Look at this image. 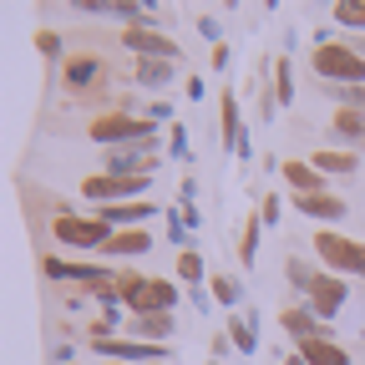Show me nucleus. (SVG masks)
I'll list each match as a JSON object with an SVG mask.
<instances>
[{"instance_id": "nucleus-1", "label": "nucleus", "mask_w": 365, "mask_h": 365, "mask_svg": "<svg viewBox=\"0 0 365 365\" xmlns=\"http://www.w3.org/2000/svg\"><path fill=\"white\" fill-rule=\"evenodd\" d=\"M309 249H314V259L325 264L330 274H350V279H365V244L360 239H350V234H340V228H319V234H309Z\"/></svg>"}, {"instance_id": "nucleus-2", "label": "nucleus", "mask_w": 365, "mask_h": 365, "mask_svg": "<svg viewBox=\"0 0 365 365\" xmlns=\"http://www.w3.org/2000/svg\"><path fill=\"white\" fill-rule=\"evenodd\" d=\"M309 66H314V76H325L330 86H365V56L350 51L345 41H314Z\"/></svg>"}, {"instance_id": "nucleus-3", "label": "nucleus", "mask_w": 365, "mask_h": 365, "mask_svg": "<svg viewBox=\"0 0 365 365\" xmlns=\"http://www.w3.org/2000/svg\"><path fill=\"white\" fill-rule=\"evenodd\" d=\"M51 239H56L61 249H71V254H91V249L102 254V249L112 244V228H107L97 213L86 218V213H71V208H61V213L51 218Z\"/></svg>"}, {"instance_id": "nucleus-4", "label": "nucleus", "mask_w": 365, "mask_h": 365, "mask_svg": "<svg viewBox=\"0 0 365 365\" xmlns=\"http://www.w3.org/2000/svg\"><path fill=\"white\" fill-rule=\"evenodd\" d=\"M153 132H158L153 117H132V112H102L86 122V137L102 148H132V143L143 148V143H153Z\"/></svg>"}, {"instance_id": "nucleus-5", "label": "nucleus", "mask_w": 365, "mask_h": 365, "mask_svg": "<svg viewBox=\"0 0 365 365\" xmlns=\"http://www.w3.org/2000/svg\"><path fill=\"white\" fill-rule=\"evenodd\" d=\"M127 51H132V61H178L182 51H178V41L168 36V31H158V26H122V36H117Z\"/></svg>"}, {"instance_id": "nucleus-6", "label": "nucleus", "mask_w": 365, "mask_h": 365, "mask_svg": "<svg viewBox=\"0 0 365 365\" xmlns=\"http://www.w3.org/2000/svg\"><path fill=\"white\" fill-rule=\"evenodd\" d=\"M148 182L153 178H117V173H91L86 182H81V198H97L102 208H112V203H132L137 193H148ZM143 203V198H137Z\"/></svg>"}, {"instance_id": "nucleus-7", "label": "nucleus", "mask_w": 365, "mask_h": 365, "mask_svg": "<svg viewBox=\"0 0 365 365\" xmlns=\"http://www.w3.org/2000/svg\"><path fill=\"white\" fill-rule=\"evenodd\" d=\"M107 76H112V66H107L97 51H81V56H71V61L61 66V81H66L71 97H97V91L107 86Z\"/></svg>"}, {"instance_id": "nucleus-8", "label": "nucleus", "mask_w": 365, "mask_h": 365, "mask_svg": "<svg viewBox=\"0 0 365 365\" xmlns=\"http://www.w3.org/2000/svg\"><path fill=\"white\" fill-rule=\"evenodd\" d=\"M304 299H309V309H314L319 319H335V314L345 309L350 289H345V279H340V274H330V269H314V279H309Z\"/></svg>"}, {"instance_id": "nucleus-9", "label": "nucleus", "mask_w": 365, "mask_h": 365, "mask_svg": "<svg viewBox=\"0 0 365 365\" xmlns=\"http://www.w3.org/2000/svg\"><path fill=\"white\" fill-rule=\"evenodd\" d=\"M127 309L132 314H173L178 309V284L163 279V274H148V284L127 299Z\"/></svg>"}, {"instance_id": "nucleus-10", "label": "nucleus", "mask_w": 365, "mask_h": 365, "mask_svg": "<svg viewBox=\"0 0 365 365\" xmlns=\"http://www.w3.org/2000/svg\"><path fill=\"white\" fill-rule=\"evenodd\" d=\"M330 137H335L340 148H350V153H365V117L350 112V107H335V117H330Z\"/></svg>"}, {"instance_id": "nucleus-11", "label": "nucleus", "mask_w": 365, "mask_h": 365, "mask_svg": "<svg viewBox=\"0 0 365 365\" xmlns=\"http://www.w3.org/2000/svg\"><path fill=\"white\" fill-rule=\"evenodd\" d=\"M158 208L153 203H112V208H97V218L112 228V234H122V228H143Z\"/></svg>"}, {"instance_id": "nucleus-12", "label": "nucleus", "mask_w": 365, "mask_h": 365, "mask_svg": "<svg viewBox=\"0 0 365 365\" xmlns=\"http://www.w3.org/2000/svg\"><path fill=\"white\" fill-rule=\"evenodd\" d=\"M299 360L304 365H350V350L330 335H314V340H299Z\"/></svg>"}, {"instance_id": "nucleus-13", "label": "nucleus", "mask_w": 365, "mask_h": 365, "mask_svg": "<svg viewBox=\"0 0 365 365\" xmlns=\"http://www.w3.org/2000/svg\"><path fill=\"white\" fill-rule=\"evenodd\" d=\"M127 330H132V340H143V345H168L173 340V314H132Z\"/></svg>"}, {"instance_id": "nucleus-14", "label": "nucleus", "mask_w": 365, "mask_h": 365, "mask_svg": "<svg viewBox=\"0 0 365 365\" xmlns=\"http://www.w3.org/2000/svg\"><path fill=\"white\" fill-rule=\"evenodd\" d=\"M294 208L309 213V218H325V223H340L345 218V198H330V193H294Z\"/></svg>"}, {"instance_id": "nucleus-15", "label": "nucleus", "mask_w": 365, "mask_h": 365, "mask_svg": "<svg viewBox=\"0 0 365 365\" xmlns=\"http://www.w3.org/2000/svg\"><path fill=\"white\" fill-rule=\"evenodd\" d=\"M153 249V234L148 228H122V234H112V244L102 249L107 259H137V254H148Z\"/></svg>"}, {"instance_id": "nucleus-16", "label": "nucleus", "mask_w": 365, "mask_h": 365, "mask_svg": "<svg viewBox=\"0 0 365 365\" xmlns=\"http://www.w3.org/2000/svg\"><path fill=\"white\" fill-rule=\"evenodd\" d=\"M279 325H284L294 340H314V335H325V325H319V314H314L309 304H289V309L279 314Z\"/></svg>"}, {"instance_id": "nucleus-17", "label": "nucleus", "mask_w": 365, "mask_h": 365, "mask_svg": "<svg viewBox=\"0 0 365 365\" xmlns=\"http://www.w3.org/2000/svg\"><path fill=\"white\" fill-rule=\"evenodd\" d=\"M309 163L325 173V178H335V173L345 178V173H355V168H360V158H355L350 148H319V153H309Z\"/></svg>"}, {"instance_id": "nucleus-18", "label": "nucleus", "mask_w": 365, "mask_h": 365, "mask_svg": "<svg viewBox=\"0 0 365 365\" xmlns=\"http://www.w3.org/2000/svg\"><path fill=\"white\" fill-rule=\"evenodd\" d=\"M284 178H289V188H294V193H325V173H319L314 163H304V158L284 163Z\"/></svg>"}, {"instance_id": "nucleus-19", "label": "nucleus", "mask_w": 365, "mask_h": 365, "mask_svg": "<svg viewBox=\"0 0 365 365\" xmlns=\"http://www.w3.org/2000/svg\"><path fill=\"white\" fill-rule=\"evenodd\" d=\"M218 122H223V148H239L244 117H239V97H234V91H223V97H218Z\"/></svg>"}, {"instance_id": "nucleus-20", "label": "nucleus", "mask_w": 365, "mask_h": 365, "mask_svg": "<svg viewBox=\"0 0 365 365\" xmlns=\"http://www.w3.org/2000/svg\"><path fill=\"white\" fill-rule=\"evenodd\" d=\"M173 66H178V61H132V81L148 86V91H158V86L173 81Z\"/></svg>"}, {"instance_id": "nucleus-21", "label": "nucleus", "mask_w": 365, "mask_h": 365, "mask_svg": "<svg viewBox=\"0 0 365 365\" xmlns=\"http://www.w3.org/2000/svg\"><path fill=\"white\" fill-rule=\"evenodd\" d=\"M228 345H234V350H244V355H254V350H259V335H254V325H249V319L228 314Z\"/></svg>"}, {"instance_id": "nucleus-22", "label": "nucleus", "mask_w": 365, "mask_h": 365, "mask_svg": "<svg viewBox=\"0 0 365 365\" xmlns=\"http://www.w3.org/2000/svg\"><path fill=\"white\" fill-rule=\"evenodd\" d=\"M335 26L365 31V0H335Z\"/></svg>"}, {"instance_id": "nucleus-23", "label": "nucleus", "mask_w": 365, "mask_h": 365, "mask_svg": "<svg viewBox=\"0 0 365 365\" xmlns=\"http://www.w3.org/2000/svg\"><path fill=\"white\" fill-rule=\"evenodd\" d=\"M178 279H182V284H193V289H203V259H198L193 249H182V254H178Z\"/></svg>"}, {"instance_id": "nucleus-24", "label": "nucleus", "mask_w": 365, "mask_h": 365, "mask_svg": "<svg viewBox=\"0 0 365 365\" xmlns=\"http://www.w3.org/2000/svg\"><path fill=\"white\" fill-rule=\"evenodd\" d=\"M274 102H279V107L294 102V81H289V61H284V56L274 61Z\"/></svg>"}, {"instance_id": "nucleus-25", "label": "nucleus", "mask_w": 365, "mask_h": 365, "mask_svg": "<svg viewBox=\"0 0 365 365\" xmlns=\"http://www.w3.org/2000/svg\"><path fill=\"white\" fill-rule=\"evenodd\" d=\"M259 228H264V218H254V213H249L244 234H239V259H244V264H254V254H259Z\"/></svg>"}, {"instance_id": "nucleus-26", "label": "nucleus", "mask_w": 365, "mask_h": 365, "mask_svg": "<svg viewBox=\"0 0 365 365\" xmlns=\"http://www.w3.org/2000/svg\"><path fill=\"white\" fill-rule=\"evenodd\" d=\"M239 294H244L239 279H228V274H213V299H218V304H239Z\"/></svg>"}, {"instance_id": "nucleus-27", "label": "nucleus", "mask_w": 365, "mask_h": 365, "mask_svg": "<svg viewBox=\"0 0 365 365\" xmlns=\"http://www.w3.org/2000/svg\"><path fill=\"white\" fill-rule=\"evenodd\" d=\"M284 274H289V284H294L299 294H304V289H309V279H314V269H309V264H299L294 254H289V264H284Z\"/></svg>"}, {"instance_id": "nucleus-28", "label": "nucleus", "mask_w": 365, "mask_h": 365, "mask_svg": "<svg viewBox=\"0 0 365 365\" xmlns=\"http://www.w3.org/2000/svg\"><path fill=\"white\" fill-rule=\"evenodd\" d=\"M335 97H340V107H350V112L365 117V86H335Z\"/></svg>"}, {"instance_id": "nucleus-29", "label": "nucleus", "mask_w": 365, "mask_h": 365, "mask_svg": "<svg viewBox=\"0 0 365 365\" xmlns=\"http://www.w3.org/2000/svg\"><path fill=\"white\" fill-rule=\"evenodd\" d=\"M36 51L41 56H61V36L56 31H36Z\"/></svg>"}, {"instance_id": "nucleus-30", "label": "nucleus", "mask_w": 365, "mask_h": 365, "mask_svg": "<svg viewBox=\"0 0 365 365\" xmlns=\"http://www.w3.org/2000/svg\"><path fill=\"white\" fill-rule=\"evenodd\" d=\"M168 239L173 244H188V228H182V218H173V213H168Z\"/></svg>"}, {"instance_id": "nucleus-31", "label": "nucleus", "mask_w": 365, "mask_h": 365, "mask_svg": "<svg viewBox=\"0 0 365 365\" xmlns=\"http://www.w3.org/2000/svg\"><path fill=\"white\" fill-rule=\"evenodd\" d=\"M259 218H264V223H274V218H279V198H274V193H264V208H259Z\"/></svg>"}, {"instance_id": "nucleus-32", "label": "nucleus", "mask_w": 365, "mask_h": 365, "mask_svg": "<svg viewBox=\"0 0 365 365\" xmlns=\"http://www.w3.org/2000/svg\"><path fill=\"white\" fill-rule=\"evenodd\" d=\"M173 158H188V143H182V127H173Z\"/></svg>"}, {"instance_id": "nucleus-33", "label": "nucleus", "mask_w": 365, "mask_h": 365, "mask_svg": "<svg viewBox=\"0 0 365 365\" xmlns=\"http://www.w3.org/2000/svg\"><path fill=\"white\" fill-rule=\"evenodd\" d=\"M107 365H122V360H107Z\"/></svg>"}, {"instance_id": "nucleus-34", "label": "nucleus", "mask_w": 365, "mask_h": 365, "mask_svg": "<svg viewBox=\"0 0 365 365\" xmlns=\"http://www.w3.org/2000/svg\"><path fill=\"white\" fill-rule=\"evenodd\" d=\"M208 365H218V360H208Z\"/></svg>"}]
</instances>
